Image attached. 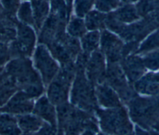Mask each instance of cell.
<instances>
[{"label": "cell", "mask_w": 159, "mask_h": 135, "mask_svg": "<svg viewBox=\"0 0 159 135\" xmlns=\"http://www.w3.org/2000/svg\"><path fill=\"white\" fill-rule=\"evenodd\" d=\"M134 125L152 130L159 119V97L137 95L125 105Z\"/></svg>", "instance_id": "6da1fadb"}, {"label": "cell", "mask_w": 159, "mask_h": 135, "mask_svg": "<svg viewBox=\"0 0 159 135\" xmlns=\"http://www.w3.org/2000/svg\"><path fill=\"white\" fill-rule=\"evenodd\" d=\"M94 114L99 131L110 135H130L134 133L135 125L125 105L114 108L98 107Z\"/></svg>", "instance_id": "7a4b0ae2"}, {"label": "cell", "mask_w": 159, "mask_h": 135, "mask_svg": "<svg viewBox=\"0 0 159 135\" xmlns=\"http://www.w3.org/2000/svg\"><path fill=\"white\" fill-rule=\"evenodd\" d=\"M69 102L76 108L94 113L98 108L95 86L88 79L84 71H76L72 83Z\"/></svg>", "instance_id": "3957f363"}, {"label": "cell", "mask_w": 159, "mask_h": 135, "mask_svg": "<svg viewBox=\"0 0 159 135\" xmlns=\"http://www.w3.org/2000/svg\"><path fill=\"white\" fill-rule=\"evenodd\" d=\"M105 82L117 92L124 105L137 95L133 85L128 81L120 63H107Z\"/></svg>", "instance_id": "277c9868"}, {"label": "cell", "mask_w": 159, "mask_h": 135, "mask_svg": "<svg viewBox=\"0 0 159 135\" xmlns=\"http://www.w3.org/2000/svg\"><path fill=\"white\" fill-rule=\"evenodd\" d=\"M32 63L45 87L56 77L60 68L48 48L42 44L35 49Z\"/></svg>", "instance_id": "5b68a950"}, {"label": "cell", "mask_w": 159, "mask_h": 135, "mask_svg": "<svg viewBox=\"0 0 159 135\" xmlns=\"http://www.w3.org/2000/svg\"><path fill=\"white\" fill-rule=\"evenodd\" d=\"M16 39L9 45L11 59L16 58H29L34 51L35 35L34 30L27 25L18 23Z\"/></svg>", "instance_id": "8992f818"}, {"label": "cell", "mask_w": 159, "mask_h": 135, "mask_svg": "<svg viewBox=\"0 0 159 135\" xmlns=\"http://www.w3.org/2000/svg\"><path fill=\"white\" fill-rule=\"evenodd\" d=\"M4 68L7 77L15 82L17 89L19 84L24 83L37 71L32 61L26 57L12 58Z\"/></svg>", "instance_id": "52a82bcc"}, {"label": "cell", "mask_w": 159, "mask_h": 135, "mask_svg": "<svg viewBox=\"0 0 159 135\" xmlns=\"http://www.w3.org/2000/svg\"><path fill=\"white\" fill-rule=\"evenodd\" d=\"M100 46L107 63H120L124 58L125 46L121 39L109 31L104 30L100 37Z\"/></svg>", "instance_id": "ba28073f"}, {"label": "cell", "mask_w": 159, "mask_h": 135, "mask_svg": "<svg viewBox=\"0 0 159 135\" xmlns=\"http://www.w3.org/2000/svg\"><path fill=\"white\" fill-rule=\"evenodd\" d=\"M107 61L101 50H97L89 56L85 74L88 79L94 85L105 82Z\"/></svg>", "instance_id": "9c48e42d"}, {"label": "cell", "mask_w": 159, "mask_h": 135, "mask_svg": "<svg viewBox=\"0 0 159 135\" xmlns=\"http://www.w3.org/2000/svg\"><path fill=\"white\" fill-rule=\"evenodd\" d=\"M66 24V22L60 19L55 14L50 13L43 24L39 37V43L48 46L65 33Z\"/></svg>", "instance_id": "30bf717a"}, {"label": "cell", "mask_w": 159, "mask_h": 135, "mask_svg": "<svg viewBox=\"0 0 159 135\" xmlns=\"http://www.w3.org/2000/svg\"><path fill=\"white\" fill-rule=\"evenodd\" d=\"M34 102V100L29 97L24 92L18 90L6 104L0 108V111L16 116L31 113L33 111Z\"/></svg>", "instance_id": "8fae6325"}, {"label": "cell", "mask_w": 159, "mask_h": 135, "mask_svg": "<svg viewBox=\"0 0 159 135\" xmlns=\"http://www.w3.org/2000/svg\"><path fill=\"white\" fill-rule=\"evenodd\" d=\"M72 84L56 77L46 87V96L56 107L69 102Z\"/></svg>", "instance_id": "7c38bea8"}, {"label": "cell", "mask_w": 159, "mask_h": 135, "mask_svg": "<svg viewBox=\"0 0 159 135\" xmlns=\"http://www.w3.org/2000/svg\"><path fill=\"white\" fill-rule=\"evenodd\" d=\"M120 63L128 81L132 85L146 73L147 69L142 56L139 54H130L124 58Z\"/></svg>", "instance_id": "4fadbf2b"}, {"label": "cell", "mask_w": 159, "mask_h": 135, "mask_svg": "<svg viewBox=\"0 0 159 135\" xmlns=\"http://www.w3.org/2000/svg\"><path fill=\"white\" fill-rule=\"evenodd\" d=\"M95 94L99 108H114L124 105L117 92L106 82L95 86Z\"/></svg>", "instance_id": "5bb4252c"}, {"label": "cell", "mask_w": 159, "mask_h": 135, "mask_svg": "<svg viewBox=\"0 0 159 135\" xmlns=\"http://www.w3.org/2000/svg\"><path fill=\"white\" fill-rule=\"evenodd\" d=\"M32 113L45 123L57 126V107L50 101L45 94L35 100Z\"/></svg>", "instance_id": "9a60e30c"}, {"label": "cell", "mask_w": 159, "mask_h": 135, "mask_svg": "<svg viewBox=\"0 0 159 135\" xmlns=\"http://www.w3.org/2000/svg\"><path fill=\"white\" fill-rule=\"evenodd\" d=\"M132 85L138 95L150 97L159 95V84L155 79L153 71L145 73Z\"/></svg>", "instance_id": "2e32d148"}, {"label": "cell", "mask_w": 159, "mask_h": 135, "mask_svg": "<svg viewBox=\"0 0 159 135\" xmlns=\"http://www.w3.org/2000/svg\"><path fill=\"white\" fill-rule=\"evenodd\" d=\"M16 118L22 133H35L45 123L32 112L17 116Z\"/></svg>", "instance_id": "e0dca14e"}, {"label": "cell", "mask_w": 159, "mask_h": 135, "mask_svg": "<svg viewBox=\"0 0 159 135\" xmlns=\"http://www.w3.org/2000/svg\"><path fill=\"white\" fill-rule=\"evenodd\" d=\"M16 116L0 111V135H22Z\"/></svg>", "instance_id": "ac0fdd59"}, {"label": "cell", "mask_w": 159, "mask_h": 135, "mask_svg": "<svg viewBox=\"0 0 159 135\" xmlns=\"http://www.w3.org/2000/svg\"><path fill=\"white\" fill-rule=\"evenodd\" d=\"M111 14L115 19L124 24L135 22L140 17L136 7L129 4L118 8Z\"/></svg>", "instance_id": "d6986e66"}, {"label": "cell", "mask_w": 159, "mask_h": 135, "mask_svg": "<svg viewBox=\"0 0 159 135\" xmlns=\"http://www.w3.org/2000/svg\"><path fill=\"white\" fill-rule=\"evenodd\" d=\"M18 22L14 17H7L0 20V42L9 43L16 39Z\"/></svg>", "instance_id": "ffe728a7"}, {"label": "cell", "mask_w": 159, "mask_h": 135, "mask_svg": "<svg viewBox=\"0 0 159 135\" xmlns=\"http://www.w3.org/2000/svg\"><path fill=\"white\" fill-rule=\"evenodd\" d=\"M34 26L39 30L46 20L48 12V4L46 0L32 1Z\"/></svg>", "instance_id": "44dd1931"}, {"label": "cell", "mask_w": 159, "mask_h": 135, "mask_svg": "<svg viewBox=\"0 0 159 135\" xmlns=\"http://www.w3.org/2000/svg\"><path fill=\"white\" fill-rule=\"evenodd\" d=\"M100 35L98 31H93L81 37V46L82 51L91 54L98 50L100 44Z\"/></svg>", "instance_id": "7402d4cb"}, {"label": "cell", "mask_w": 159, "mask_h": 135, "mask_svg": "<svg viewBox=\"0 0 159 135\" xmlns=\"http://www.w3.org/2000/svg\"><path fill=\"white\" fill-rule=\"evenodd\" d=\"M17 90L16 84L9 77L0 83V108L6 104Z\"/></svg>", "instance_id": "603a6c76"}, {"label": "cell", "mask_w": 159, "mask_h": 135, "mask_svg": "<svg viewBox=\"0 0 159 135\" xmlns=\"http://www.w3.org/2000/svg\"><path fill=\"white\" fill-rule=\"evenodd\" d=\"M106 16L98 11H91L89 12L85 20L86 27L90 30H95L102 28L105 24Z\"/></svg>", "instance_id": "cb8c5ba5"}, {"label": "cell", "mask_w": 159, "mask_h": 135, "mask_svg": "<svg viewBox=\"0 0 159 135\" xmlns=\"http://www.w3.org/2000/svg\"><path fill=\"white\" fill-rule=\"evenodd\" d=\"M157 49H159V30L148 36V37L139 46L135 53L144 54Z\"/></svg>", "instance_id": "d4e9b609"}, {"label": "cell", "mask_w": 159, "mask_h": 135, "mask_svg": "<svg viewBox=\"0 0 159 135\" xmlns=\"http://www.w3.org/2000/svg\"><path fill=\"white\" fill-rule=\"evenodd\" d=\"M71 7L65 4L64 0H52L51 13L57 15L61 20L67 22Z\"/></svg>", "instance_id": "484cf974"}, {"label": "cell", "mask_w": 159, "mask_h": 135, "mask_svg": "<svg viewBox=\"0 0 159 135\" xmlns=\"http://www.w3.org/2000/svg\"><path fill=\"white\" fill-rule=\"evenodd\" d=\"M142 58L147 69L151 71L159 70V49L144 53Z\"/></svg>", "instance_id": "4316f807"}, {"label": "cell", "mask_w": 159, "mask_h": 135, "mask_svg": "<svg viewBox=\"0 0 159 135\" xmlns=\"http://www.w3.org/2000/svg\"><path fill=\"white\" fill-rule=\"evenodd\" d=\"M67 29L68 34L75 38L82 37L86 32L85 25L84 24L83 20L76 17H73L71 20Z\"/></svg>", "instance_id": "83f0119b"}, {"label": "cell", "mask_w": 159, "mask_h": 135, "mask_svg": "<svg viewBox=\"0 0 159 135\" xmlns=\"http://www.w3.org/2000/svg\"><path fill=\"white\" fill-rule=\"evenodd\" d=\"M18 17L24 24L34 25V17L29 2H24L21 5L18 12Z\"/></svg>", "instance_id": "f1b7e54d"}, {"label": "cell", "mask_w": 159, "mask_h": 135, "mask_svg": "<svg viewBox=\"0 0 159 135\" xmlns=\"http://www.w3.org/2000/svg\"><path fill=\"white\" fill-rule=\"evenodd\" d=\"M96 7L101 12H109L116 7L120 4V0H96Z\"/></svg>", "instance_id": "f546056e"}, {"label": "cell", "mask_w": 159, "mask_h": 135, "mask_svg": "<svg viewBox=\"0 0 159 135\" xmlns=\"http://www.w3.org/2000/svg\"><path fill=\"white\" fill-rule=\"evenodd\" d=\"M94 0H76L75 12L78 16L83 17L91 9Z\"/></svg>", "instance_id": "4dcf8cb0"}, {"label": "cell", "mask_w": 159, "mask_h": 135, "mask_svg": "<svg viewBox=\"0 0 159 135\" xmlns=\"http://www.w3.org/2000/svg\"><path fill=\"white\" fill-rule=\"evenodd\" d=\"M1 1L7 15L14 17L19 5V0H1Z\"/></svg>", "instance_id": "1f68e13d"}, {"label": "cell", "mask_w": 159, "mask_h": 135, "mask_svg": "<svg viewBox=\"0 0 159 135\" xmlns=\"http://www.w3.org/2000/svg\"><path fill=\"white\" fill-rule=\"evenodd\" d=\"M35 135H60L57 126L44 123L42 126L37 131Z\"/></svg>", "instance_id": "d6a6232c"}, {"label": "cell", "mask_w": 159, "mask_h": 135, "mask_svg": "<svg viewBox=\"0 0 159 135\" xmlns=\"http://www.w3.org/2000/svg\"><path fill=\"white\" fill-rule=\"evenodd\" d=\"M11 59L9 45L6 43L0 42V67L6 65Z\"/></svg>", "instance_id": "836d02e7"}, {"label": "cell", "mask_w": 159, "mask_h": 135, "mask_svg": "<svg viewBox=\"0 0 159 135\" xmlns=\"http://www.w3.org/2000/svg\"><path fill=\"white\" fill-rule=\"evenodd\" d=\"M134 135H152L150 130L144 129L135 125Z\"/></svg>", "instance_id": "e575fe53"}, {"label": "cell", "mask_w": 159, "mask_h": 135, "mask_svg": "<svg viewBox=\"0 0 159 135\" xmlns=\"http://www.w3.org/2000/svg\"><path fill=\"white\" fill-rule=\"evenodd\" d=\"M7 77H8L6 74L4 68L3 66L0 67V83L3 82L4 81H5Z\"/></svg>", "instance_id": "d590c367"}, {"label": "cell", "mask_w": 159, "mask_h": 135, "mask_svg": "<svg viewBox=\"0 0 159 135\" xmlns=\"http://www.w3.org/2000/svg\"><path fill=\"white\" fill-rule=\"evenodd\" d=\"M7 17H9V16H8V15H7V14H6V12H5V11L2 9V6H1V4H0V20L6 19V18H7Z\"/></svg>", "instance_id": "8d00e7d4"}, {"label": "cell", "mask_w": 159, "mask_h": 135, "mask_svg": "<svg viewBox=\"0 0 159 135\" xmlns=\"http://www.w3.org/2000/svg\"><path fill=\"white\" fill-rule=\"evenodd\" d=\"M97 133L90 130V129H85L82 132V133L80 135H96Z\"/></svg>", "instance_id": "74e56055"}, {"label": "cell", "mask_w": 159, "mask_h": 135, "mask_svg": "<svg viewBox=\"0 0 159 135\" xmlns=\"http://www.w3.org/2000/svg\"><path fill=\"white\" fill-rule=\"evenodd\" d=\"M153 75H154L155 79H156L157 82L159 84V70L157 71H153Z\"/></svg>", "instance_id": "f35d334b"}, {"label": "cell", "mask_w": 159, "mask_h": 135, "mask_svg": "<svg viewBox=\"0 0 159 135\" xmlns=\"http://www.w3.org/2000/svg\"><path fill=\"white\" fill-rule=\"evenodd\" d=\"M152 130H154V131L159 133V119L157 121V122L156 123V124H155V126H153Z\"/></svg>", "instance_id": "ab89813d"}, {"label": "cell", "mask_w": 159, "mask_h": 135, "mask_svg": "<svg viewBox=\"0 0 159 135\" xmlns=\"http://www.w3.org/2000/svg\"><path fill=\"white\" fill-rule=\"evenodd\" d=\"M96 135H110V134H107V133H104V132H102V131H99L96 134Z\"/></svg>", "instance_id": "60d3db41"}, {"label": "cell", "mask_w": 159, "mask_h": 135, "mask_svg": "<svg viewBox=\"0 0 159 135\" xmlns=\"http://www.w3.org/2000/svg\"><path fill=\"white\" fill-rule=\"evenodd\" d=\"M122 1H123L124 2H125L126 3H131V2L136 1L137 0H122Z\"/></svg>", "instance_id": "b9f144b4"}, {"label": "cell", "mask_w": 159, "mask_h": 135, "mask_svg": "<svg viewBox=\"0 0 159 135\" xmlns=\"http://www.w3.org/2000/svg\"><path fill=\"white\" fill-rule=\"evenodd\" d=\"M151 131V133H152V135H159V133L154 131V130H150Z\"/></svg>", "instance_id": "7bdbcfd3"}, {"label": "cell", "mask_w": 159, "mask_h": 135, "mask_svg": "<svg viewBox=\"0 0 159 135\" xmlns=\"http://www.w3.org/2000/svg\"><path fill=\"white\" fill-rule=\"evenodd\" d=\"M67 1V5L71 7V0H66Z\"/></svg>", "instance_id": "ee69618b"}, {"label": "cell", "mask_w": 159, "mask_h": 135, "mask_svg": "<svg viewBox=\"0 0 159 135\" xmlns=\"http://www.w3.org/2000/svg\"><path fill=\"white\" fill-rule=\"evenodd\" d=\"M22 135H35V133H22Z\"/></svg>", "instance_id": "f6af8a7d"}, {"label": "cell", "mask_w": 159, "mask_h": 135, "mask_svg": "<svg viewBox=\"0 0 159 135\" xmlns=\"http://www.w3.org/2000/svg\"><path fill=\"white\" fill-rule=\"evenodd\" d=\"M130 135H134V133L133 134H130Z\"/></svg>", "instance_id": "bcb514c9"}]
</instances>
